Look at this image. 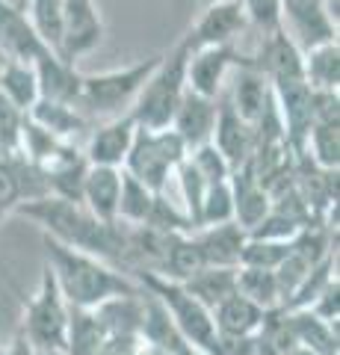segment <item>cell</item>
<instances>
[{
  "instance_id": "5bb4252c",
  "label": "cell",
  "mask_w": 340,
  "mask_h": 355,
  "mask_svg": "<svg viewBox=\"0 0 340 355\" xmlns=\"http://www.w3.org/2000/svg\"><path fill=\"white\" fill-rule=\"evenodd\" d=\"M134 133H136V121L130 113H122V116H113L107 119L101 128H95V133L86 142V160L92 166H118L130 151V142H134Z\"/></svg>"
},
{
  "instance_id": "f1b7e54d",
  "label": "cell",
  "mask_w": 340,
  "mask_h": 355,
  "mask_svg": "<svg viewBox=\"0 0 340 355\" xmlns=\"http://www.w3.org/2000/svg\"><path fill=\"white\" fill-rule=\"evenodd\" d=\"M0 95H6L18 110H27L39 101V80L33 71V62L6 60L0 69Z\"/></svg>"
},
{
  "instance_id": "f546056e",
  "label": "cell",
  "mask_w": 340,
  "mask_h": 355,
  "mask_svg": "<svg viewBox=\"0 0 340 355\" xmlns=\"http://www.w3.org/2000/svg\"><path fill=\"white\" fill-rule=\"evenodd\" d=\"M237 293H243L263 311L281 308V291L276 282V272L263 266H237Z\"/></svg>"
},
{
  "instance_id": "7a4b0ae2",
  "label": "cell",
  "mask_w": 340,
  "mask_h": 355,
  "mask_svg": "<svg viewBox=\"0 0 340 355\" xmlns=\"http://www.w3.org/2000/svg\"><path fill=\"white\" fill-rule=\"evenodd\" d=\"M42 243H45V266L53 272V279L60 284V293L65 296V302L71 308L92 311L113 296L142 291L139 284H134L127 275L118 272L113 263L95 258L89 252L71 249L48 234L42 237Z\"/></svg>"
},
{
  "instance_id": "816d5d0a",
  "label": "cell",
  "mask_w": 340,
  "mask_h": 355,
  "mask_svg": "<svg viewBox=\"0 0 340 355\" xmlns=\"http://www.w3.org/2000/svg\"><path fill=\"white\" fill-rule=\"evenodd\" d=\"M207 3H213V0H202V6H207Z\"/></svg>"
},
{
  "instance_id": "484cf974",
  "label": "cell",
  "mask_w": 340,
  "mask_h": 355,
  "mask_svg": "<svg viewBox=\"0 0 340 355\" xmlns=\"http://www.w3.org/2000/svg\"><path fill=\"white\" fill-rule=\"evenodd\" d=\"M302 77L311 89H340V44L337 39L320 42L302 51Z\"/></svg>"
},
{
  "instance_id": "ba28073f",
  "label": "cell",
  "mask_w": 340,
  "mask_h": 355,
  "mask_svg": "<svg viewBox=\"0 0 340 355\" xmlns=\"http://www.w3.org/2000/svg\"><path fill=\"white\" fill-rule=\"evenodd\" d=\"M281 30L302 51L337 39V9L328 0H281Z\"/></svg>"
},
{
  "instance_id": "44dd1931",
  "label": "cell",
  "mask_w": 340,
  "mask_h": 355,
  "mask_svg": "<svg viewBox=\"0 0 340 355\" xmlns=\"http://www.w3.org/2000/svg\"><path fill=\"white\" fill-rule=\"evenodd\" d=\"M228 101H231V107L237 110V113L243 116L251 128H255V121L263 116V110H267L269 101H272V86L267 80V74H263L258 65H251V62L237 65L234 92H231Z\"/></svg>"
},
{
  "instance_id": "4fadbf2b",
  "label": "cell",
  "mask_w": 340,
  "mask_h": 355,
  "mask_svg": "<svg viewBox=\"0 0 340 355\" xmlns=\"http://www.w3.org/2000/svg\"><path fill=\"white\" fill-rule=\"evenodd\" d=\"M48 48L36 36L27 9L12 6L9 0H0V53L15 62H33Z\"/></svg>"
},
{
  "instance_id": "603a6c76",
  "label": "cell",
  "mask_w": 340,
  "mask_h": 355,
  "mask_svg": "<svg viewBox=\"0 0 340 355\" xmlns=\"http://www.w3.org/2000/svg\"><path fill=\"white\" fill-rule=\"evenodd\" d=\"M202 266H207V263H204V254L199 249V243H195V237H193V231H190V234L172 231L169 240H166L163 261L157 266V275H163V279H172V282H186L193 272H199Z\"/></svg>"
},
{
  "instance_id": "d4e9b609",
  "label": "cell",
  "mask_w": 340,
  "mask_h": 355,
  "mask_svg": "<svg viewBox=\"0 0 340 355\" xmlns=\"http://www.w3.org/2000/svg\"><path fill=\"white\" fill-rule=\"evenodd\" d=\"M27 116L36 121L39 128H45L48 133H53V137L69 139V142H74V137H78V133H83L86 128H89L86 116H83L74 104L48 101V98H39V101L27 110Z\"/></svg>"
},
{
  "instance_id": "4dcf8cb0",
  "label": "cell",
  "mask_w": 340,
  "mask_h": 355,
  "mask_svg": "<svg viewBox=\"0 0 340 355\" xmlns=\"http://www.w3.org/2000/svg\"><path fill=\"white\" fill-rule=\"evenodd\" d=\"M154 198L157 193H151L145 184L122 169V190H118V222L122 225H145Z\"/></svg>"
},
{
  "instance_id": "9a60e30c",
  "label": "cell",
  "mask_w": 340,
  "mask_h": 355,
  "mask_svg": "<svg viewBox=\"0 0 340 355\" xmlns=\"http://www.w3.org/2000/svg\"><path fill=\"white\" fill-rule=\"evenodd\" d=\"M33 71H36V80H39V98L78 107L83 74L74 69V62H69L53 51H45L42 57L33 60Z\"/></svg>"
},
{
  "instance_id": "7bdbcfd3",
  "label": "cell",
  "mask_w": 340,
  "mask_h": 355,
  "mask_svg": "<svg viewBox=\"0 0 340 355\" xmlns=\"http://www.w3.org/2000/svg\"><path fill=\"white\" fill-rule=\"evenodd\" d=\"M130 355H172V352H169V349H163L160 343H151V340H145V338H139Z\"/></svg>"
},
{
  "instance_id": "ee69618b",
  "label": "cell",
  "mask_w": 340,
  "mask_h": 355,
  "mask_svg": "<svg viewBox=\"0 0 340 355\" xmlns=\"http://www.w3.org/2000/svg\"><path fill=\"white\" fill-rule=\"evenodd\" d=\"M175 355H207L202 347H193V343H181L178 349H175Z\"/></svg>"
},
{
  "instance_id": "ab89813d",
  "label": "cell",
  "mask_w": 340,
  "mask_h": 355,
  "mask_svg": "<svg viewBox=\"0 0 340 355\" xmlns=\"http://www.w3.org/2000/svg\"><path fill=\"white\" fill-rule=\"evenodd\" d=\"M308 311H314L320 320H325L328 326L337 329V320H340V282L337 279L328 282L320 291V296H316L314 302L308 305Z\"/></svg>"
},
{
  "instance_id": "bcb514c9",
  "label": "cell",
  "mask_w": 340,
  "mask_h": 355,
  "mask_svg": "<svg viewBox=\"0 0 340 355\" xmlns=\"http://www.w3.org/2000/svg\"><path fill=\"white\" fill-rule=\"evenodd\" d=\"M12 6H21V9H27V0H9Z\"/></svg>"
},
{
  "instance_id": "d6986e66",
  "label": "cell",
  "mask_w": 340,
  "mask_h": 355,
  "mask_svg": "<svg viewBox=\"0 0 340 355\" xmlns=\"http://www.w3.org/2000/svg\"><path fill=\"white\" fill-rule=\"evenodd\" d=\"M207 266H240V252L246 246V228L237 222H219L193 231Z\"/></svg>"
},
{
  "instance_id": "30bf717a",
  "label": "cell",
  "mask_w": 340,
  "mask_h": 355,
  "mask_svg": "<svg viewBox=\"0 0 340 355\" xmlns=\"http://www.w3.org/2000/svg\"><path fill=\"white\" fill-rule=\"evenodd\" d=\"M249 30V18L240 6V0H213L202 9L193 30L184 36L190 51L211 48V44H237V39Z\"/></svg>"
},
{
  "instance_id": "7402d4cb",
  "label": "cell",
  "mask_w": 340,
  "mask_h": 355,
  "mask_svg": "<svg viewBox=\"0 0 340 355\" xmlns=\"http://www.w3.org/2000/svg\"><path fill=\"white\" fill-rule=\"evenodd\" d=\"M95 311V317L104 323L109 335H130L139 338L142 329V314H145V291L139 293H125V296H113L101 302Z\"/></svg>"
},
{
  "instance_id": "4316f807",
  "label": "cell",
  "mask_w": 340,
  "mask_h": 355,
  "mask_svg": "<svg viewBox=\"0 0 340 355\" xmlns=\"http://www.w3.org/2000/svg\"><path fill=\"white\" fill-rule=\"evenodd\" d=\"M204 308H216L231 293H237V266H202L186 282H181Z\"/></svg>"
},
{
  "instance_id": "7dc6e473",
  "label": "cell",
  "mask_w": 340,
  "mask_h": 355,
  "mask_svg": "<svg viewBox=\"0 0 340 355\" xmlns=\"http://www.w3.org/2000/svg\"><path fill=\"white\" fill-rule=\"evenodd\" d=\"M6 157V148H3V142H0V160H3Z\"/></svg>"
},
{
  "instance_id": "1f68e13d",
  "label": "cell",
  "mask_w": 340,
  "mask_h": 355,
  "mask_svg": "<svg viewBox=\"0 0 340 355\" xmlns=\"http://www.w3.org/2000/svg\"><path fill=\"white\" fill-rule=\"evenodd\" d=\"M27 18L48 51L60 53L62 44V0H27Z\"/></svg>"
},
{
  "instance_id": "e0dca14e",
  "label": "cell",
  "mask_w": 340,
  "mask_h": 355,
  "mask_svg": "<svg viewBox=\"0 0 340 355\" xmlns=\"http://www.w3.org/2000/svg\"><path fill=\"white\" fill-rule=\"evenodd\" d=\"M251 65L267 74V80H296L302 77V48L296 44L281 27L272 33H263L260 53L251 57Z\"/></svg>"
},
{
  "instance_id": "e575fe53",
  "label": "cell",
  "mask_w": 340,
  "mask_h": 355,
  "mask_svg": "<svg viewBox=\"0 0 340 355\" xmlns=\"http://www.w3.org/2000/svg\"><path fill=\"white\" fill-rule=\"evenodd\" d=\"M293 249V240H263V237H246V246L240 252L243 266H263V270H276Z\"/></svg>"
},
{
  "instance_id": "277c9868",
  "label": "cell",
  "mask_w": 340,
  "mask_h": 355,
  "mask_svg": "<svg viewBox=\"0 0 340 355\" xmlns=\"http://www.w3.org/2000/svg\"><path fill=\"white\" fill-rule=\"evenodd\" d=\"M163 53L125 65V69L101 71V74H83L80 80V95H78V110H86L92 116H122L130 110V104L136 101L139 89L145 86L151 71L160 65Z\"/></svg>"
},
{
  "instance_id": "8d00e7d4",
  "label": "cell",
  "mask_w": 340,
  "mask_h": 355,
  "mask_svg": "<svg viewBox=\"0 0 340 355\" xmlns=\"http://www.w3.org/2000/svg\"><path fill=\"white\" fill-rule=\"evenodd\" d=\"M193 163H195V169H199L204 175V181L207 184H216V181H228L231 178V166H228V160L222 157V154L216 151L213 142H204V146H195L190 154H186Z\"/></svg>"
},
{
  "instance_id": "8992f818",
  "label": "cell",
  "mask_w": 340,
  "mask_h": 355,
  "mask_svg": "<svg viewBox=\"0 0 340 355\" xmlns=\"http://www.w3.org/2000/svg\"><path fill=\"white\" fill-rule=\"evenodd\" d=\"M69 317H71V305L65 302L53 272L45 266V270H42L39 291L33 293V299L24 308V329H21V335L39 352H65Z\"/></svg>"
},
{
  "instance_id": "f6af8a7d",
  "label": "cell",
  "mask_w": 340,
  "mask_h": 355,
  "mask_svg": "<svg viewBox=\"0 0 340 355\" xmlns=\"http://www.w3.org/2000/svg\"><path fill=\"white\" fill-rule=\"evenodd\" d=\"M287 355H316V352H314V349H308V347H302V343H299V347L290 349Z\"/></svg>"
},
{
  "instance_id": "8fae6325",
  "label": "cell",
  "mask_w": 340,
  "mask_h": 355,
  "mask_svg": "<svg viewBox=\"0 0 340 355\" xmlns=\"http://www.w3.org/2000/svg\"><path fill=\"white\" fill-rule=\"evenodd\" d=\"M104 42V21L95 0H62V44L60 57L78 62Z\"/></svg>"
},
{
  "instance_id": "d6a6232c",
  "label": "cell",
  "mask_w": 340,
  "mask_h": 355,
  "mask_svg": "<svg viewBox=\"0 0 340 355\" xmlns=\"http://www.w3.org/2000/svg\"><path fill=\"white\" fill-rule=\"evenodd\" d=\"M305 154L323 169H340V125L314 121L305 139Z\"/></svg>"
},
{
  "instance_id": "ac0fdd59",
  "label": "cell",
  "mask_w": 340,
  "mask_h": 355,
  "mask_svg": "<svg viewBox=\"0 0 340 355\" xmlns=\"http://www.w3.org/2000/svg\"><path fill=\"white\" fill-rule=\"evenodd\" d=\"M228 184H231V193H234V222H237V225H243L246 231L255 228L258 222L269 214L272 198L260 187L255 172H251V163L246 160L243 166L231 169Z\"/></svg>"
},
{
  "instance_id": "74e56055",
  "label": "cell",
  "mask_w": 340,
  "mask_h": 355,
  "mask_svg": "<svg viewBox=\"0 0 340 355\" xmlns=\"http://www.w3.org/2000/svg\"><path fill=\"white\" fill-rule=\"evenodd\" d=\"M24 119H27L24 110H18L6 95H0V142H3L6 154H15L18 151Z\"/></svg>"
},
{
  "instance_id": "b9f144b4",
  "label": "cell",
  "mask_w": 340,
  "mask_h": 355,
  "mask_svg": "<svg viewBox=\"0 0 340 355\" xmlns=\"http://www.w3.org/2000/svg\"><path fill=\"white\" fill-rule=\"evenodd\" d=\"M0 355H39V349L36 347H33V343L24 338V335H21V331H18V335H15V340L12 343H9V347L3 349V352H0Z\"/></svg>"
},
{
  "instance_id": "2e32d148",
  "label": "cell",
  "mask_w": 340,
  "mask_h": 355,
  "mask_svg": "<svg viewBox=\"0 0 340 355\" xmlns=\"http://www.w3.org/2000/svg\"><path fill=\"white\" fill-rule=\"evenodd\" d=\"M213 125H216V98H204V95H195L186 89L178 110H175V116H172V125H169L184 139L186 151L211 142Z\"/></svg>"
},
{
  "instance_id": "681fc988",
  "label": "cell",
  "mask_w": 340,
  "mask_h": 355,
  "mask_svg": "<svg viewBox=\"0 0 340 355\" xmlns=\"http://www.w3.org/2000/svg\"><path fill=\"white\" fill-rule=\"evenodd\" d=\"M39 355H62V352H39Z\"/></svg>"
},
{
  "instance_id": "5b68a950",
  "label": "cell",
  "mask_w": 340,
  "mask_h": 355,
  "mask_svg": "<svg viewBox=\"0 0 340 355\" xmlns=\"http://www.w3.org/2000/svg\"><path fill=\"white\" fill-rule=\"evenodd\" d=\"M186 154L190 151H186L184 139L172 128H139L136 125L134 142H130V151L122 163V169L145 184L151 193H166L169 178L175 175V169L181 166Z\"/></svg>"
},
{
  "instance_id": "9c48e42d",
  "label": "cell",
  "mask_w": 340,
  "mask_h": 355,
  "mask_svg": "<svg viewBox=\"0 0 340 355\" xmlns=\"http://www.w3.org/2000/svg\"><path fill=\"white\" fill-rule=\"evenodd\" d=\"M243 62H251V57H243L237 44L195 48L186 57V89L204 98H219L228 71H234Z\"/></svg>"
},
{
  "instance_id": "83f0119b",
  "label": "cell",
  "mask_w": 340,
  "mask_h": 355,
  "mask_svg": "<svg viewBox=\"0 0 340 355\" xmlns=\"http://www.w3.org/2000/svg\"><path fill=\"white\" fill-rule=\"evenodd\" d=\"M287 314H290L293 335L302 347L314 349L316 355H340V335L334 326H328L325 320H320L308 308H296V311H287Z\"/></svg>"
},
{
  "instance_id": "6da1fadb",
  "label": "cell",
  "mask_w": 340,
  "mask_h": 355,
  "mask_svg": "<svg viewBox=\"0 0 340 355\" xmlns=\"http://www.w3.org/2000/svg\"><path fill=\"white\" fill-rule=\"evenodd\" d=\"M15 214L39 222L48 237L65 243L71 249L89 252L101 261H125L127 252V225L122 222L98 219L83 202H69L60 196H39L30 202H21Z\"/></svg>"
},
{
  "instance_id": "7c38bea8",
  "label": "cell",
  "mask_w": 340,
  "mask_h": 355,
  "mask_svg": "<svg viewBox=\"0 0 340 355\" xmlns=\"http://www.w3.org/2000/svg\"><path fill=\"white\" fill-rule=\"evenodd\" d=\"M211 142L228 160V166L237 169V166H243L251 157V148H255V128L237 113L231 107V101H222V104L216 101V125H213Z\"/></svg>"
},
{
  "instance_id": "52a82bcc",
  "label": "cell",
  "mask_w": 340,
  "mask_h": 355,
  "mask_svg": "<svg viewBox=\"0 0 340 355\" xmlns=\"http://www.w3.org/2000/svg\"><path fill=\"white\" fill-rule=\"evenodd\" d=\"M136 275H139V287H142V291L151 293V296H157L160 305L169 311L172 323L184 335V340L193 343V347L207 349V343H211L213 335H216L213 311L204 308L181 282L163 279V275L148 272V270H139Z\"/></svg>"
},
{
  "instance_id": "c3c4849f",
  "label": "cell",
  "mask_w": 340,
  "mask_h": 355,
  "mask_svg": "<svg viewBox=\"0 0 340 355\" xmlns=\"http://www.w3.org/2000/svg\"><path fill=\"white\" fill-rule=\"evenodd\" d=\"M3 62H6V57H3V53H0V69H3Z\"/></svg>"
},
{
  "instance_id": "f907efd6",
  "label": "cell",
  "mask_w": 340,
  "mask_h": 355,
  "mask_svg": "<svg viewBox=\"0 0 340 355\" xmlns=\"http://www.w3.org/2000/svg\"><path fill=\"white\" fill-rule=\"evenodd\" d=\"M328 3H332V9H337V0H328Z\"/></svg>"
},
{
  "instance_id": "f35d334b",
  "label": "cell",
  "mask_w": 340,
  "mask_h": 355,
  "mask_svg": "<svg viewBox=\"0 0 340 355\" xmlns=\"http://www.w3.org/2000/svg\"><path fill=\"white\" fill-rule=\"evenodd\" d=\"M240 6L249 18V27H258L260 33L281 27V0H240Z\"/></svg>"
},
{
  "instance_id": "ffe728a7",
  "label": "cell",
  "mask_w": 340,
  "mask_h": 355,
  "mask_svg": "<svg viewBox=\"0 0 340 355\" xmlns=\"http://www.w3.org/2000/svg\"><path fill=\"white\" fill-rule=\"evenodd\" d=\"M118 190H122V169L118 166H92L83 178L80 202L92 210L98 219L118 222Z\"/></svg>"
},
{
  "instance_id": "3957f363",
  "label": "cell",
  "mask_w": 340,
  "mask_h": 355,
  "mask_svg": "<svg viewBox=\"0 0 340 355\" xmlns=\"http://www.w3.org/2000/svg\"><path fill=\"white\" fill-rule=\"evenodd\" d=\"M186 57H190V48L184 44V39L169 53H163L160 65L151 71L145 86L139 89L136 101L127 110L139 128H169L172 125L175 110H178L181 98L186 92Z\"/></svg>"
},
{
  "instance_id": "836d02e7",
  "label": "cell",
  "mask_w": 340,
  "mask_h": 355,
  "mask_svg": "<svg viewBox=\"0 0 340 355\" xmlns=\"http://www.w3.org/2000/svg\"><path fill=\"white\" fill-rule=\"evenodd\" d=\"M175 178H178L181 196H184V214L193 222V228H199V214H202V198L207 193V181L204 175L195 169V163L190 157H184L181 166L175 169Z\"/></svg>"
},
{
  "instance_id": "cb8c5ba5",
  "label": "cell",
  "mask_w": 340,
  "mask_h": 355,
  "mask_svg": "<svg viewBox=\"0 0 340 355\" xmlns=\"http://www.w3.org/2000/svg\"><path fill=\"white\" fill-rule=\"evenodd\" d=\"M263 314H267V311L255 305L251 299H246L243 293H231L225 302H219L213 308V326H216V331H225V335L255 338V331L263 323Z\"/></svg>"
},
{
  "instance_id": "60d3db41",
  "label": "cell",
  "mask_w": 340,
  "mask_h": 355,
  "mask_svg": "<svg viewBox=\"0 0 340 355\" xmlns=\"http://www.w3.org/2000/svg\"><path fill=\"white\" fill-rule=\"evenodd\" d=\"M207 355H255V338L246 335H225L216 331L213 340L207 343Z\"/></svg>"
},
{
  "instance_id": "d590c367",
  "label": "cell",
  "mask_w": 340,
  "mask_h": 355,
  "mask_svg": "<svg viewBox=\"0 0 340 355\" xmlns=\"http://www.w3.org/2000/svg\"><path fill=\"white\" fill-rule=\"evenodd\" d=\"M234 219V193L228 181L207 184V193L202 198V214H199V228L204 225H219V222Z\"/></svg>"
}]
</instances>
